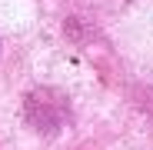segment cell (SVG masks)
Listing matches in <instances>:
<instances>
[]
</instances>
